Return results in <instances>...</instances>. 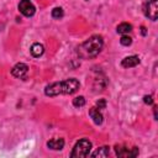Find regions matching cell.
<instances>
[{
  "label": "cell",
  "instance_id": "cell-1",
  "mask_svg": "<svg viewBox=\"0 0 158 158\" xmlns=\"http://www.w3.org/2000/svg\"><path fill=\"white\" fill-rule=\"evenodd\" d=\"M80 84L75 78L65 79L63 81H56L46 86L44 94L47 96H57L60 94H74L78 91Z\"/></svg>",
  "mask_w": 158,
  "mask_h": 158
},
{
  "label": "cell",
  "instance_id": "cell-2",
  "mask_svg": "<svg viewBox=\"0 0 158 158\" xmlns=\"http://www.w3.org/2000/svg\"><path fill=\"white\" fill-rule=\"evenodd\" d=\"M102 46H104L102 37L99 36V35H94L80 46V48H79L80 49V54L83 57H85V58L96 57L100 53Z\"/></svg>",
  "mask_w": 158,
  "mask_h": 158
},
{
  "label": "cell",
  "instance_id": "cell-3",
  "mask_svg": "<svg viewBox=\"0 0 158 158\" xmlns=\"http://www.w3.org/2000/svg\"><path fill=\"white\" fill-rule=\"evenodd\" d=\"M90 149H91V142L89 139H85V138L79 139L75 143V146H74V148L70 153V157H73V158L88 157L89 153H90Z\"/></svg>",
  "mask_w": 158,
  "mask_h": 158
},
{
  "label": "cell",
  "instance_id": "cell-4",
  "mask_svg": "<svg viewBox=\"0 0 158 158\" xmlns=\"http://www.w3.org/2000/svg\"><path fill=\"white\" fill-rule=\"evenodd\" d=\"M143 12L149 20L156 21L158 17V0H146L143 4Z\"/></svg>",
  "mask_w": 158,
  "mask_h": 158
},
{
  "label": "cell",
  "instance_id": "cell-5",
  "mask_svg": "<svg viewBox=\"0 0 158 158\" xmlns=\"http://www.w3.org/2000/svg\"><path fill=\"white\" fill-rule=\"evenodd\" d=\"M19 10L23 16H27V17L33 16L36 12V7L30 0H21L19 4Z\"/></svg>",
  "mask_w": 158,
  "mask_h": 158
},
{
  "label": "cell",
  "instance_id": "cell-6",
  "mask_svg": "<svg viewBox=\"0 0 158 158\" xmlns=\"http://www.w3.org/2000/svg\"><path fill=\"white\" fill-rule=\"evenodd\" d=\"M115 152L118 157H123V158H127V157H136L138 154V148L133 147V148H127V147H123V146H116L115 147Z\"/></svg>",
  "mask_w": 158,
  "mask_h": 158
},
{
  "label": "cell",
  "instance_id": "cell-7",
  "mask_svg": "<svg viewBox=\"0 0 158 158\" xmlns=\"http://www.w3.org/2000/svg\"><path fill=\"white\" fill-rule=\"evenodd\" d=\"M27 73H28V67L25 63H17L11 69V74L15 78H20V79H25L27 77Z\"/></svg>",
  "mask_w": 158,
  "mask_h": 158
},
{
  "label": "cell",
  "instance_id": "cell-8",
  "mask_svg": "<svg viewBox=\"0 0 158 158\" xmlns=\"http://www.w3.org/2000/svg\"><path fill=\"white\" fill-rule=\"evenodd\" d=\"M138 63H139V58L137 56H128L122 59L121 65L123 68H132V67H136Z\"/></svg>",
  "mask_w": 158,
  "mask_h": 158
},
{
  "label": "cell",
  "instance_id": "cell-9",
  "mask_svg": "<svg viewBox=\"0 0 158 158\" xmlns=\"http://www.w3.org/2000/svg\"><path fill=\"white\" fill-rule=\"evenodd\" d=\"M48 148L54 149V151H60L64 147V139L63 138H52L47 142Z\"/></svg>",
  "mask_w": 158,
  "mask_h": 158
},
{
  "label": "cell",
  "instance_id": "cell-10",
  "mask_svg": "<svg viewBox=\"0 0 158 158\" xmlns=\"http://www.w3.org/2000/svg\"><path fill=\"white\" fill-rule=\"evenodd\" d=\"M89 115L91 116L93 121H94L96 125H101V123H102V115H101V112H100V109H98L96 106H94V107H91V109L89 110Z\"/></svg>",
  "mask_w": 158,
  "mask_h": 158
},
{
  "label": "cell",
  "instance_id": "cell-11",
  "mask_svg": "<svg viewBox=\"0 0 158 158\" xmlns=\"http://www.w3.org/2000/svg\"><path fill=\"white\" fill-rule=\"evenodd\" d=\"M30 51H31V54L33 57H41L43 54V52H44V47L41 43H33L31 46V49Z\"/></svg>",
  "mask_w": 158,
  "mask_h": 158
},
{
  "label": "cell",
  "instance_id": "cell-12",
  "mask_svg": "<svg viewBox=\"0 0 158 158\" xmlns=\"http://www.w3.org/2000/svg\"><path fill=\"white\" fill-rule=\"evenodd\" d=\"M131 30H132V26H131L130 23H127V22L120 23V25L117 26V28H116L117 33H121V35H126V33H128Z\"/></svg>",
  "mask_w": 158,
  "mask_h": 158
},
{
  "label": "cell",
  "instance_id": "cell-13",
  "mask_svg": "<svg viewBox=\"0 0 158 158\" xmlns=\"http://www.w3.org/2000/svg\"><path fill=\"white\" fill-rule=\"evenodd\" d=\"M109 153H110L109 147L102 146V147L98 148V149H96L91 156H93V157H107V156H109Z\"/></svg>",
  "mask_w": 158,
  "mask_h": 158
},
{
  "label": "cell",
  "instance_id": "cell-14",
  "mask_svg": "<svg viewBox=\"0 0 158 158\" xmlns=\"http://www.w3.org/2000/svg\"><path fill=\"white\" fill-rule=\"evenodd\" d=\"M73 105H74L75 107H81V106H84V105H85V99H84V96H77V98H74V99H73Z\"/></svg>",
  "mask_w": 158,
  "mask_h": 158
},
{
  "label": "cell",
  "instance_id": "cell-15",
  "mask_svg": "<svg viewBox=\"0 0 158 158\" xmlns=\"http://www.w3.org/2000/svg\"><path fill=\"white\" fill-rule=\"evenodd\" d=\"M63 15H64V12H63L62 7H54L52 10V17L53 19H60V17H63Z\"/></svg>",
  "mask_w": 158,
  "mask_h": 158
},
{
  "label": "cell",
  "instance_id": "cell-16",
  "mask_svg": "<svg viewBox=\"0 0 158 158\" xmlns=\"http://www.w3.org/2000/svg\"><path fill=\"white\" fill-rule=\"evenodd\" d=\"M120 42H121L122 46H130L132 43V38L128 37V36H122L121 40H120Z\"/></svg>",
  "mask_w": 158,
  "mask_h": 158
},
{
  "label": "cell",
  "instance_id": "cell-17",
  "mask_svg": "<svg viewBox=\"0 0 158 158\" xmlns=\"http://www.w3.org/2000/svg\"><path fill=\"white\" fill-rule=\"evenodd\" d=\"M105 106H106V101H105V99H100V100H98V102H96V107L98 109H105Z\"/></svg>",
  "mask_w": 158,
  "mask_h": 158
},
{
  "label": "cell",
  "instance_id": "cell-18",
  "mask_svg": "<svg viewBox=\"0 0 158 158\" xmlns=\"http://www.w3.org/2000/svg\"><path fill=\"white\" fill-rule=\"evenodd\" d=\"M143 101H144L146 104H148V105H152V104H153V98H152L151 95H146V96L143 98Z\"/></svg>",
  "mask_w": 158,
  "mask_h": 158
},
{
  "label": "cell",
  "instance_id": "cell-19",
  "mask_svg": "<svg viewBox=\"0 0 158 158\" xmlns=\"http://www.w3.org/2000/svg\"><path fill=\"white\" fill-rule=\"evenodd\" d=\"M141 30H142V35H146V28L144 27H141Z\"/></svg>",
  "mask_w": 158,
  "mask_h": 158
}]
</instances>
